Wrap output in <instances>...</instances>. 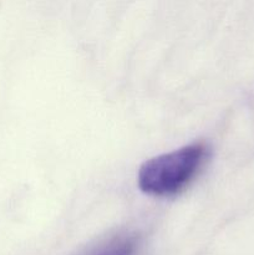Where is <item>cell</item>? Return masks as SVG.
<instances>
[{"label":"cell","mask_w":254,"mask_h":255,"mask_svg":"<svg viewBox=\"0 0 254 255\" xmlns=\"http://www.w3.org/2000/svg\"><path fill=\"white\" fill-rule=\"evenodd\" d=\"M139 238L134 234H120L100 244L85 255H137Z\"/></svg>","instance_id":"7a4b0ae2"},{"label":"cell","mask_w":254,"mask_h":255,"mask_svg":"<svg viewBox=\"0 0 254 255\" xmlns=\"http://www.w3.org/2000/svg\"><path fill=\"white\" fill-rule=\"evenodd\" d=\"M207 156V146L198 142L154 157L139 168V188L156 197L177 194L193 181Z\"/></svg>","instance_id":"6da1fadb"}]
</instances>
